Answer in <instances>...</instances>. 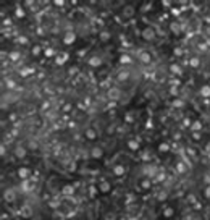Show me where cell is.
Masks as SVG:
<instances>
[{"instance_id": "1", "label": "cell", "mask_w": 210, "mask_h": 220, "mask_svg": "<svg viewBox=\"0 0 210 220\" xmlns=\"http://www.w3.org/2000/svg\"><path fill=\"white\" fill-rule=\"evenodd\" d=\"M133 26L136 28V33H137V39H139L141 44L144 46H155L162 41L160 33L152 23H147L144 20H137L136 23H133Z\"/></svg>"}, {"instance_id": "2", "label": "cell", "mask_w": 210, "mask_h": 220, "mask_svg": "<svg viewBox=\"0 0 210 220\" xmlns=\"http://www.w3.org/2000/svg\"><path fill=\"white\" fill-rule=\"evenodd\" d=\"M113 15L123 25L128 23H136L137 15H139V2H120V7L113 8Z\"/></svg>"}, {"instance_id": "3", "label": "cell", "mask_w": 210, "mask_h": 220, "mask_svg": "<svg viewBox=\"0 0 210 220\" xmlns=\"http://www.w3.org/2000/svg\"><path fill=\"white\" fill-rule=\"evenodd\" d=\"M176 215H178V202L175 199H170V201L158 206L157 211L158 220H175Z\"/></svg>"}, {"instance_id": "4", "label": "cell", "mask_w": 210, "mask_h": 220, "mask_svg": "<svg viewBox=\"0 0 210 220\" xmlns=\"http://www.w3.org/2000/svg\"><path fill=\"white\" fill-rule=\"evenodd\" d=\"M167 33H170V36L175 41H180L186 36V28L183 25V21L175 16V18H170L167 21Z\"/></svg>"}, {"instance_id": "5", "label": "cell", "mask_w": 210, "mask_h": 220, "mask_svg": "<svg viewBox=\"0 0 210 220\" xmlns=\"http://www.w3.org/2000/svg\"><path fill=\"white\" fill-rule=\"evenodd\" d=\"M134 57H136V63L139 65V67H150V65L154 63L155 55H154L152 50H149V47L139 46L136 54H134Z\"/></svg>"}, {"instance_id": "6", "label": "cell", "mask_w": 210, "mask_h": 220, "mask_svg": "<svg viewBox=\"0 0 210 220\" xmlns=\"http://www.w3.org/2000/svg\"><path fill=\"white\" fill-rule=\"evenodd\" d=\"M94 185H95V188H97V191H99V196H108L110 192L113 191V181L107 173L99 175V178L95 177Z\"/></svg>"}, {"instance_id": "7", "label": "cell", "mask_w": 210, "mask_h": 220, "mask_svg": "<svg viewBox=\"0 0 210 220\" xmlns=\"http://www.w3.org/2000/svg\"><path fill=\"white\" fill-rule=\"evenodd\" d=\"M13 175H15V178L19 181V183H23V181H27V180H31V178L34 177V168L31 167L29 164H19V165L15 167Z\"/></svg>"}, {"instance_id": "8", "label": "cell", "mask_w": 210, "mask_h": 220, "mask_svg": "<svg viewBox=\"0 0 210 220\" xmlns=\"http://www.w3.org/2000/svg\"><path fill=\"white\" fill-rule=\"evenodd\" d=\"M107 157V147L102 146V144H92L91 149H89L87 159L91 162H100Z\"/></svg>"}, {"instance_id": "9", "label": "cell", "mask_w": 210, "mask_h": 220, "mask_svg": "<svg viewBox=\"0 0 210 220\" xmlns=\"http://www.w3.org/2000/svg\"><path fill=\"white\" fill-rule=\"evenodd\" d=\"M82 138H84L86 141H89V143H97L99 138H100V130H97V126L95 125H91V123H87L86 125V128L82 130Z\"/></svg>"}, {"instance_id": "10", "label": "cell", "mask_w": 210, "mask_h": 220, "mask_svg": "<svg viewBox=\"0 0 210 220\" xmlns=\"http://www.w3.org/2000/svg\"><path fill=\"white\" fill-rule=\"evenodd\" d=\"M155 152L158 154V156H162V157L170 156V154H171V146H170V143H168L167 139L158 141V143L155 144Z\"/></svg>"}]
</instances>
